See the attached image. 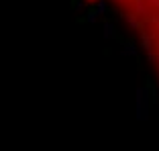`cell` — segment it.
<instances>
[{
    "instance_id": "obj_1",
    "label": "cell",
    "mask_w": 159,
    "mask_h": 151,
    "mask_svg": "<svg viewBox=\"0 0 159 151\" xmlns=\"http://www.w3.org/2000/svg\"><path fill=\"white\" fill-rule=\"evenodd\" d=\"M125 16L159 70V0H108Z\"/></svg>"
}]
</instances>
